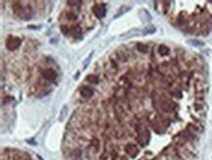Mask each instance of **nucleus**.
Listing matches in <instances>:
<instances>
[{"mask_svg": "<svg viewBox=\"0 0 212 160\" xmlns=\"http://www.w3.org/2000/svg\"><path fill=\"white\" fill-rule=\"evenodd\" d=\"M135 131L137 133L136 141L138 145L142 148H145V146L149 145L150 140H151V133H150L149 130L143 124L137 123L135 125Z\"/></svg>", "mask_w": 212, "mask_h": 160, "instance_id": "nucleus-1", "label": "nucleus"}, {"mask_svg": "<svg viewBox=\"0 0 212 160\" xmlns=\"http://www.w3.org/2000/svg\"><path fill=\"white\" fill-rule=\"evenodd\" d=\"M18 3H19L18 6H14V11H15L16 14H17L20 18L25 19V20H28V19H30L31 18L30 7L26 6L25 8L22 5V3H20V2H18Z\"/></svg>", "mask_w": 212, "mask_h": 160, "instance_id": "nucleus-2", "label": "nucleus"}, {"mask_svg": "<svg viewBox=\"0 0 212 160\" xmlns=\"http://www.w3.org/2000/svg\"><path fill=\"white\" fill-rule=\"evenodd\" d=\"M22 40L16 36H9L6 40V48L10 51H14L20 47Z\"/></svg>", "mask_w": 212, "mask_h": 160, "instance_id": "nucleus-3", "label": "nucleus"}, {"mask_svg": "<svg viewBox=\"0 0 212 160\" xmlns=\"http://www.w3.org/2000/svg\"><path fill=\"white\" fill-rule=\"evenodd\" d=\"M92 11L98 19H103L107 14V7L105 4H97L92 8Z\"/></svg>", "mask_w": 212, "mask_h": 160, "instance_id": "nucleus-4", "label": "nucleus"}, {"mask_svg": "<svg viewBox=\"0 0 212 160\" xmlns=\"http://www.w3.org/2000/svg\"><path fill=\"white\" fill-rule=\"evenodd\" d=\"M41 74L45 79L50 80V81H53L58 77L57 72L53 68H45L41 71Z\"/></svg>", "mask_w": 212, "mask_h": 160, "instance_id": "nucleus-5", "label": "nucleus"}, {"mask_svg": "<svg viewBox=\"0 0 212 160\" xmlns=\"http://www.w3.org/2000/svg\"><path fill=\"white\" fill-rule=\"evenodd\" d=\"M79 92H80V95H81L83 98L89 99L93 96V89L89 86H86V85L80 87Z\"/></svg>", "mask_w": 212, "mask_h": 160, "instance_id": "nucleus-6", "label": "nucleus"}, {"mask_svg": "<svg viewBox=\"0 0 212 160\" xmlns=\"http://www.w3.org/2000/svg\"><path fill=\"white\" fill-rule=\"evenodd\" d=\"M115 56H116L117 60L120 61L121 63H126L128 60L127 55H126V53L123 51H116L115 52Z\"/></svg>", "mask_w": 212, "mask_h": 160, "instance_id": "nucleus-7", "label": "nucleus"}, {"mask_svg": "<svg viewBox=\"0 0 212 160\" xmlns=\"http://www.w3.org/2000/svg\"><path fill=\"white\" fill-rule=\"evenodd\" d=\"M158 53H159L161 56H166V55H168L169 53H170V49L166 46V45L164 44H161V45H159L158 46Z\"/></svg>", "mask_w": 212, "mask_h": 160, "instance_id": "nucleus-8", "label": "nucleus"}, {"mask_svg": "<svg viewBox=\"0 0 212 160\" xmlns=\"http://www.w3.org/2000/svg\"><path fill=\"white\" fill-rule=\"evenodd\" d=\"M68 112H69V108H68V106H63V108L61 109V111H60V117H59V121L60 122H63L64 120H65V118L67 117V115H68Z\"/></svg>", "mask_w": 212, "mask_h": 160, "instance_id": "nucleus-9", "label": "nucleus"}, {"mask_svg": "<svg viewBox=\"0 0 212 160\" xmlns=\"http://www.w3.org/2000/svg\"><path fill=\"white\" fill-rule=\"evenodd\" d=\"M137 50H138L139 52L143 53V54H146L149 51V46L146 44H143V43H137Z\"/></svg>", "mask_w": 212, "mask_h": 160, "instance_id": "nucleus-10", "label": "nucleus"}, {"mask_svg": "<svg viewBox=\"0 0 212 160\" xmlns=\"http://www.w3.org/2000/svg\"><path fill=\"white\" fill-rule=\"evenodd\" d=\"M86 80L91 84H98L99 83V77L95 74H89L87 76Z\"/></svg>", "mask_w": 212, "mask_h": 160, "instance_id": "nucleus-11", "label": "nucleus"}, {"mask_svg": "<svg viewBox=\"0 0 212 160\" xmlns=\"http://www.w3.org/2000/svg\"><path fill=\"white\" fill-rule=\"evenodd\" d=\"M66 17L69 21H71V22H74V21L77 20V15L74 12H68L66 14Z\"/></svg>", "mask_w": 212, "mask_h": 160, "instance_id": "nucleus-12", "label": "nucleus"}, {"mask_svg": "<svg viewBox=\"0 0 212 160\" xmlns=\"http://www.w3.org/2000/svg\"><path fill=\"white\" fill-rule=\"evenodd\" d=\"M71 33L72 34V36H76V37H80L81 36V30L78 28H73L71 29Z\"/></svg>", "mask_w": 212, "mask_h": 160, "instance_id": "nucleus-13", "label": "nucleus"}, {"mask_svg": "<svg viewBox=\"0 0 212 160\" xmlns=\"http://www.w3.org/2000/svg\"><path fill=\"white\" fill-rule=\"evenodd\" d=\"M154 31H155V28L154 26H147V28L143 30V33L144 34H152V33H154Z\"/></svg>", "mask_w": 212, "mask_h": 160, "instance_id": "nucleus-14", "label": "nucleus"}, {"mask_svg": "<svg viewBox=\"0 0 212 160\" xmlns=\"http://www.w3.org/2000/svg\"><path fill=\"white\" fill-rule=\"evenodd\" d=\"M61 30H62V32L65 34V35H68V33L71 32V29H69L68 28V26H66V25L61 26Z\"/></svg>", "mask_w": 212, "mask_h": 160, "instance_id": "nucleus-15", "label": "nucleus"}, {"mask_svg": "<svg viewBox=\"0 0 212 160\" xmlns=\"http://www.w3.org/2000/svg\"><path fill=\"white\" fill-rule=\"evenodd\" d=\"M191 43H193V44H195V46H200V45H202L203 43L202 42H200V41H197V40H191Z\"/></svg>", "mask_w": 212, "mask_h": 160, "instance_id": "nucleus-16", "label": "nucleus"}, {"mask_svg": "<svg viewBox=\"0 0 212 160\" xmlns=\"http://www.w3.org/2000/svg\"><path fill=\"white\" fill-rule=\"evenodd\" d=\"M79 3H81V2H80V1H68V2H67V4L72 5V6H76V5L79 4Z\"/></svg>", "mask_w": 212, "mask_h": 160, "instance_id": "nucleus-17", "label": "nucleus"}, {"mask_svg": "<svg viewBox=\"0 0 212 160\" xmlns=\"http://www.w3.org/2000/svg\"><path fill=\"white\" fill-rule=\"evenodd\" d=\"M92 55H93V53H91V54L89 55V57L86 59V61H85V63H84V68H86V66H87L88 63H89V60L91 59V57H92Z\"/></svg>", "mask_w": 212, "mask_h": 160, "instance_id": "nucleus-18", "label": "nucleus"}, {"mask_svg": "<svg viewBox=\"0 0 212 160\" xmlns=\"http://www.w3.org/2000/svg\"><path fill=\"white\" fill-rule=\"evenodd\" d=\"M195 109H197V110L202 109V105H200V103H195Z\"/></svg>", "mask_w": 212, "mask_h": 160, "instance_id": "nucleus-19", "label": "nucleus"}]
</instances>
